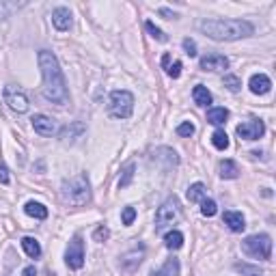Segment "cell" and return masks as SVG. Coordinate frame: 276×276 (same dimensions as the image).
<instances>
[{
    "label": "cell",
    "instance_id": "obj_1",
    "mask_svg": "<svg viewBox=\"0 0 276 276\" xmlns=\"http://www.w3.org/2000/svg\"><path fill=\"white\" fill-rule=\"evenodd\" d=\"M39 67L43 75V97L56 106H65L69 101V91L63 78V69L58 65V58L52 52L41 50L39 52Z\"/></svg>",
    "mask_w": 276,
    "mask_h": 276
},
{
    "label": "cell",
    "instance_id": "obj_2",
    "mask_svg": "<svg viewBox=\"0 0 276 276\" xmlns=\"http://www.w3.org/2000/svg\"><path fill=\"white\" fill-rule=\"evenodd\" d=\"M199 28L214 41H235L255 32V26L246 20H203L199 22Z\"/></svg>",
    "mask_w": 276,
    "mask_h": 276
},
{
    "label": "cell",
    "instance_id": "obj_3",
    "mask_svg": "<svg viewBox=\"0 0 276 276\" xmlns=\"http://www.w3.org/2000/svg\"><path fill=\"white\" fill-rule=\"evenodd\" d=\"M91 197L89 179L84 175H75L69 181L63 183V199L72 205H84Z\"/></svg>",
    "mask_w": 276,
    "mask_h": 276
},
{
    "label": "cell",
    "instance_id": "obj_4",
    "mask_svg": "<svg viewBox=\"0 0 276 276\" xmlns=\"http://www.w3.org/2000/svg\"><path fill=\"white\" fill-rule=\"evenodd\" d=\"M108 110L117 119H129L134 112V95L129 91H112L108 97Z\"/></svg>",
    "mask_w": 276,
    "mask_h": 276
},
{
    "label": "cell",
    "instance_id": "obj_5",
    "mask_svg": "<svg viewBox=\"0 0 276 276\" xmlns=\"http://www.w3.org/2000/svg\"><path fill=\"white\" fill-rule=\"evenodd\" d=\"M242 248H244L246 255L255 257V259H263V261H268V259L272 257V240H270V235H266V233L246 237V240L242 242Z\"/></svg>",
    "mask_w": 276,
    "mask_h": 276
},
{
    "label": "cell",
    "instance_id": "obj_6",
    "mask_svg": "<svg viewBox=\"0 0 276 276\" xmlns=\"http://www.w3.org/2000/svg\"><path fill=\"white\" fill-rule=\"evenodd\" d=\"M177 218H179V203H177V199H169L155 212V231H162L166 225L175 223Z\"/></svg>",
    "mask_w": 276,
    "mask_h": 276
},
{
    "label": "cell",
    "instance_id": "obj_7",
    "mask_svg": "<svg viewBox=\"0 0 276 276\" xmlns=\"http://www.w3.org/2000/svg\"><path fill=\"white\" fill-rule=\"evenodd\" d=\"M2 97H4V104H7L11 110L20 112V115L28 110V97H26V93L20 91L18 86H4Z\"/></svg>",
    "mask_w": 276,
    "mask_h": 276
},
{
    "label": "cell",
    "instance_id": "obj_8",
    "mask_svg": "<svg viewBox=\"0 0 276 276\" xmlns=\"http://www.w3.org/2000/svg\"><path fill=\"white\" fill-rule=\"evenodd\" d=\"M65 261L72 270H80L84 266V244L80 237H74L67 246V252H65Z\"/></svg>",
    "mask_w": 276,
    "mask_h": 276
},
{
    "label": "cell",
    "instance_id": "obj_9",
    "mask_svg": "<svg viewBox=\"0 0 276 276\" xmlns=\"http://www.w3.org/2000/svg\"><path fill=\"white\" fill-rule=\"evenodd\" d=\"M263 132H266V125H263V121H244L237 125V136L244 138V140H257L263 136Z\"/></svg>",
    "mask_w": 276,
    "mask_h": 276
},
{
    "label": "cell",
    "instance_id": "obj_10",
    "mask_svg": "<svg viewBox=\"0 0 276 276\" xmlns=\"http://www.w3.org/2000/svg\"><path fill=\"white\" fill-rule=\"evenodd\" d=\"M226 67H229V58L223 56V54H218V52H212V54H207V56L201 58L203 72H225Z\"/></svg>",
    "mask_w": 276,
    "mask_h": 276
},
{
    "label": "cell",
    "instance_id": "obj_11",
    "mask_svg": "<svg viewBox=\"0 0 276 276\" xmlns=\"http://www.w3.org/2000/svg\"><path fill=\"white\" fill-rule=\"evenodd\" d=\"M32 121V129H35L37 134H41V136H52V134H56V121L46 115H35L30 119Z\"/></svg>",
    "mask_w": 276,
    "mask_h": 276
},
{
    "label": "cell",
    "instance_id": "obj_12",
    "mask_svg": "<svg viewBox=\"0 0 276 276\" xmlns=\"http://www.w3.org/2000/svg\"><path fill=\"white\" fill-rule=\"evenodd\" d=\"M52 24L56 26V30H69L72 28V24H74V20H72V11H69L67 7H58V9H54L52 11Z\"/></svg>",
    "mask_w": 276,
    "mask_h": 276
},
{
    "label": "cell",
    "instance_id": "obj_13",
    "mask_svg": "<svg viewBox=\"0 0 276 276\" xmlns=\"http://www.w3.org/2000/svg\"><path fill=\"white\" fill-rule=\"evenodd\" d=\"M248 86H251V91L255 95H266L268 91L272 89V80H270L266 74H255L251 78V82H248Z\"/></svg>",
    "mask_w": 276,
    "mask_h": 276
},
{
    "label": "cell",
    "instance_id": "obj_14",
    "mask_svg": "<svg viewBox=\"0 0 276 276\" xmlns=\"http://www.w3.org/2000/svg\"><path fill=\"white\" fill-rule=\"evenodd\" d=\"M223 220L233 233H240V231H244V226H246V220H244V216H242L240 212H225Z\"/></svg>",
    "mask_w": 276,
    "mask_h": 276
},
{
    "label": "cell",
    "instance_id": "obj_15",
    "mask_svg": "<svg viewBox=\"0 0 276 276\" xmlns=\"http://www.w3.org/2000/svg\"><path fill=\"white\" fill-rule=\"evenodd\" d=\"M24 212L30 216V218H37V220H43L48 218V207L41 203H35V201H28L24 205Z\"/></svg>",
    "mask_w": 276,
    "mask_h": 276
},
{
    "label": "cell",
    "instance_id": "obj_16",
    "mask_svg": "<svg viewBox=\"0 0 276 276\" xmlns=\"http://www.w3.org/2000/svg\"><path fill=\"white\" fill-rule=\"evenodd\" d=\"M226 119H229V110L226 108H209L207 110V121L212 123V125H223L226 123Z\"/></svg>",
    "mask_w": 276,
    "mask_h": 276
},
{
    "label": "cell",
    "instance_id": "obj_17",
    "mask_svg": "<svg viewBox=\"0 0 276 276\" xmlns=\"http://www.w3.org/2000/svg\"><path fill=\"white\" fill-rule=\"evenodd\" d=\"M237 175H240V169H237V164L233 160L220 162V177H223V179H235Z\"/></svg>",
    "mask_w": 276,
    "mask_h": 276
},
{
    "label": "cell",
    "instance_id": "obj_18",
    "mask_svg": "<svg viewBox=\"0 0 276 276\" xmlns=\"http://www.w3.org/2000/svg\"><path fill=\"white\" fill-rule=\"evenodd\" d=\"M164 244L169 251H179L183 246V233L181 231H169V233L164 235Z\"/></svg>",
    "mask_w": 276,
    "mask_h": 276
},
{
    "label": "cell",
    "instance_id": "obj_19",
    "mask_svg": "<svg viewBox=\"0 0 276 276\" xmlns=\"http://www.w3.org/2000/svg\"><path fill=\"white\" fill-rule=\"evenodd\" d=\"M192 97H194V101H197L199 106H209V104H212V93H209L207 86H203V84L194 86Z\"/></svg>",
    "mask_w": 276,
    "mask_h": 276
},
{
    "label": "cell",
    "instance_id": "obj_20",
    "mask_svg": "<svg viewBox=\"0 0 276 276\" xmlns=\"http://www.w3.org/2000/svg\"><path fill=\"white\" fill-rule=\"evenodd\" d=\"M22 248H24V252L28 257H32V259H37L41 255V246H39V242H37L35 237H24V240H22Z\"/></svg>",
    "mask_w": 276,
    "mask_h": 276
},
{
    "label": "cell",
    "instance_id": "obj_21",
    "mask_svg": "<svg viewBox=\"0 0 276 276\" xmlns=\"http://www.w3.org/2000/svg\"><path fill=\"white\" fill-rule=\"evenodd\" d=\"M155 276H179V259H169V261L155 272Z\"/></svg>",
    "mask_w": 276,
    "mask_h": 276
},
{
    "label": "cell",
    "instance_id": "obj_22",
    "mask_svg": "<svg viewBox=\"0 0 276 276\" xmlns=\"http://www.w3.org/2000/svg\"><path fill=\"white\" fill-rule=\"evenodd\" d=\"M205 194H207V190H205L203 183H192V186L188 188V201L190 203H201L205 199Z\"/></svg>",
    "mask_w": 276,
    "mask_h": 276
},
{
    "label": "cell",
    "instance_id": "obj_23",
    "mask_svg": "<svg viewBox=\"0 0 276 276\" xmlns=\"http://www.w3.org/2000/svg\"><path fill=\"white\" fill-rule=\"evenodd\" d=\"M212 145L220 151H225L226 147H229V136H226L225 129H216V132L212 134Z\"/></svg>",
    "mask_w": 276,
    "mask_h": 276
},
{
    "label": "cell",
    "instance_id": "obj_24",
    "mask_svg": "<svg viewBox=\"0 0 276 276\" xmlns=\"http://www.w3.org/2000/svg\"><path fill=\"white\" fill-rule=\"evenodd\" d=\"M216 212H218V205H216V201H214V199L205 197L201 201V214L207 216V218H212V216H216Z\"/></svg>",
    "mask_w": 276,
    "mask_h": 276
},
{
    "label": "cell",
    "instance_id": "obj_25",
    "mask_svg": "<svg viewBox=\"0 0 276 276\" xmlns=\"http://www.w3.org/2000/svg\"><path fill=\"white\" fill-rule=\"evenodd\" d=\"M134 169H136V166H134L132 162L123 169V177L119 179V188H127L129 186V181H132V177H134Z\"/></svg>",
    "mask_w": 276,
    "mask_h": 276
},
{
    "label": "cell",
    "instance_id": "obj_26",
    "mask_svg": "<svg viewBox=\"0 0 276 276\" xmlns=\"http://www.w3.org/2000/svg\"><path fill=\"white\" fill-rule=\"evenodd\" d=\"M225 86L231 91V93H237L240 91V86H242V80L237 78V75H225Z\"/></svg>",
    "mask_w": 276,
    "mask_h": 276
},
{
    "label": "cell",
    "instance_id": "obj_27",
    "mask_svg": "<svg viewBox=\"0 0 276 276\" xmlns=\"http://www.w3.org/2000/svg\"><path fill=\"white\" fill-rule=\"evenodd\" d=\"M145 28L149 30V35L153 37V39H158V41H166V35H164V32H162V30L158 28V26L153 24V22H147V24H145Z\"/></svg>",
    "mask_w": 276,
    "mask_h": 276
},
{
    "label": "cell",
    "instance_id": "obj_28",
    "mask_svg": "<svg viewBox=\"0 0 276 276\" xmlns=\"http://www.w3.org/2000/svg\"><path fill=\"white\" fill-rule=\"evenodd\" d=\"M177 134H179V136L190 138L192 134H194V125H192L190 121H183V123H179V125H177Z\"/></svg>",
    "mask_w": 276,
    "mask_h": 276
},
{
    "label": "cell",
    "instance_id": "obj_29",
    "mask_svg": "<svg viewBox=\"0 0 276 276\" xmlns=\"http://www.w3.org/2000/svg\"><path fill=\"white\" fill-rule=\"evenodd\" d=\"M134 218H136V209H134V207H125V209H123V214H121V223L123 225H132Z\"/></svg>",
    "mask_w": 276,
    "mask_h": 276
},
{
    "label": "cell",
    "instance_id": "obj_30",
    "mask_svg": "<svg viewBox=\"0 0 276 276\" xmlns=\"http://www.w3.org/2000/svg\"><path fill=\"white\" fill-rule=\"evenodd\" d=\"M166 74H169L171 78H179V75H181V63H179V61H175L173 65H169V69H166Z\"/></svg>",
    "mask_w": 276,
    "mask_h": 276
},
{
    "label": "cell",
    "instance_id": "obj_31",
    "mask_svg": "<svg viewBox=\"0 0 276 276\" xmlns=\"http://www.w3.org/2000/svg\"><path fill=\"white\" fill-rule=\"evenodd\" d=\"M183 50H186L188 56H197V43L192 39H183Z\"/></svg>",
    "mask_w": 276,
    "mask_h": 276
},
{
    "label": "cell",
    "instance_id": "obj_32",
    "mask_svg": "<svg viewBox=\"0 0 276 276\" xmlns=\"http://www.w3.org/2000/svg\"><path fill=\"white\" fill-rule=\"evenodd\" d=\"M108 235H110V231H108L106 226H100V229L95 231V240H97V242H104Z\"/></svg>",
    "mask_w": 276,
    "mask_h": 276
},
{
    "label": "cell",
    "instance_id": "obj_33",
    "mask_svg": "<svg viewBox=\"0 0 276 276\" xmlns=\"http://www.w3.org/2000/svg\"><path fill=\"white\" fill-rule=\"evenodd\" d=\"M0 183H9V169L4 164H0Z\"/></svg>",
    "mask_w": 276,
    "mask_h": 276
},
{
    "label": "cell",
    "instance_id": "obj_34",
    "mask_svg": "<svg viewBox=\"0 0 276 276\" xmlns=\"http://www.w3.org/2000/svg\"><path fill=\"white\" fill-rule=\"evenodd\" d=\"M22 276H37V270H35V266L24 268V272H22Z\"/></svg>",
    "mask_w": 276,
    "mask_h": 276
},
{
    "label": "cell",
    "instance_id": "obj_35",
    "mask_svg": "<svg viewBox=\"0 0 276 276\" xmlns=\"http://www.w3.org/2000/svg\"><path fill=\"white\" fill-rule=\"evenodd\" d=\"M169 65H171V54H164V56H162V67L169 69Z\"/></svg>",
    "mask_w": 276,
    "mask_h": 276
},
{
    "label": "cell",
    "instance_id": "obj_36",
    "mask_svg": "<svg viewBox=\"0 0 276 276\" xmlns=\"http://www.w3.org/2000/svg\"><path fill=\"white\" fill-rule=\"evenodd\" d=\"M160 13H162V15H166V20H173V18H175V13H171L169 9H160Z\"/></svg>",
    "mask_w": 276,
    "mask_h": 276
}]
</instances>
